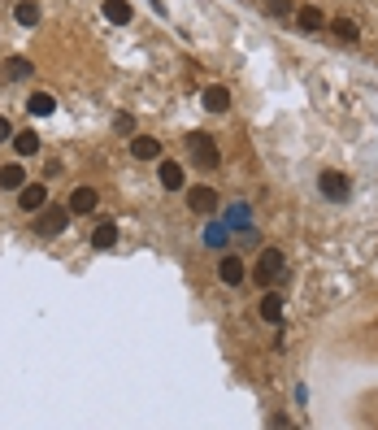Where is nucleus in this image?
Masks as SVG:
<instances>
[{
	"mask_svg": "<svg viewBox=\"0 0 378 430\" xmlns=\"http://www.w3.org/2000/svg\"><path fill=\"white\" fill-rule=\"evenodd\" d=\"M283 274H287V257L278 252V248H261V257H257V274H252V278H257L261 287H274Z\"/></svg>",
	"mask_w": 378,
	"mask_h": 430,
	"instance_id": "nucleus-1",
	"label": "nucleus"
},
{
	"mask_svg": "<svg viewBox=\"0 0 378 430\" xmlns=\"http://www.w3.org/2000/svg\"><path fill=\"white\" fill-rule=\"evenodd\" d=\"M65 226H70V209H65V205H44V209L35 213V235H40V239L61 235Z\"/></svg>",
	"mask_w": 378,
	"mask_h": 430,
	"instance_id": "nucleus-2",
	"label": "nucleus"
},
{
	"mask_svg": "<svg viewBox=\"0 0 378 430\" xmlns=\"http://www.w3.org/2000/svg\"><path fill=\"white\" fill-rule=\"evenodd\" d=\"M187 144H191V157H196V165H200V170H218L222 153H218V144H213V135L196 130V135H187Z\"/></svg>",
	"mask_w": 378,
	"mask_h": 430,
	"instance_id": "nucleus-3",
	"label": "nucleus"
},
{
	"mask_svg": "<svg viewBox=\"0 0 378 430\" xmlns=\"http://www.w3.org/2000/svg\"><path fill=\"white\" fill-rule=\"evenodd\" d=\"M318 191L326 196V200H348L352 183H348V174H339V170H322L318 174Z\"/></svg>",
	"mask_w": 378,
	"mask_h": 430,
	"instance_id": "nucleus-4",
	"label": "nucleus"
},
{
	"mask_svg": "<svg viewBox=\"0 0 378 430\" xmlns=\"http://www.w3.org/2000/svg\"><path fill=\"white\" fill-rule=\"evenodd\" d=\"M218 278H222L226 287H243V283H248V266H243V257L226 252V257L218 261Z\"/></svg>",
	"mask_w": 378,
	"mask_h": 430,
	"instance_id": "nucleus-5",
	"label": "nucleus"
},
{
	"mask_svg": "<svg viewBox=\"0 0 378 430\" xmlns=\"http://www.w3.org/2000/svg\"><path fill=\"white\" fill-rule=\"evenodd\" d=\"M157 183L166 187V191H187V174H183V165L161 157V161H157Z\"/></svg>",
	"mask_w": 378,
	"mask_h": 430,
	"instance_id": "nucleus-6",
	"label": "nucleus"
},
{
	"mask_svg": "<svg viewBox=\"0 0 378 430\" xmlns=\"http://www.w3.org/2000/svg\"><path fill=\"white\" fill-rule=\"evenodd\" d=\"M13 196H18V205H22L26 213H40V209L48 205V187H44V183H26V187H18Z\"/></svg>",
	"mask_w": 378,
	"mask_h": 430,
	"instance_id": "nucleus-7",
	"label": "nucleus"
},
{
	"mask_svg": "<svg viewBox=\"0 0 378 430\" xmlns=\"http://www.w3.org/2000/svg\"><path fill=\"white\" fill-rule=\"evenodd\" d=\"M187 209H196V213H218V191L213 187H187Z\"/></svg>",
	"mask_w": 378,
	"mask_h": 430,
	"instance_id": "nucleus-8",
	"label": "nucleus"
},
{
	"mask_svg": "<svg viewBox=\"0 0 378 430\" xmlns=\"http://www.w3.org/2000/svg\"><path fill=\"white\" fill-rule=\"evenodd\" d=\"M105 22H113V26H130V22H135L130 0H105Z\"/></svg>",
	"mask_w": 378,
	"mask_h": 430,
	"instance_id": "nucleus-9",
	"label": "nucleus"
},
{
	"mask_svg": "<svg viewBox=\"0 0 378 430\" xmlns=\"http://www.w3.org/2000/svg\"><path fill=\"white\" fill-rule=\"evenodd\" d=\"M200 105H205L209 113H226V109H231V92H226L222 83H213V87H205V96H200Z\"/></svg>",
	"mask_w": 378,
	"mask_h": 430,
	"instance_id": "nucleus-10",
	"label": "nucleus"
},
{
	"mask_svg": "<svg viewBox=\"0 0 378 430\" xmlns=\"http://www.w3.org/2000/svg\"><path fill=\"white\" fill-rule=\"evenodd\" d=\"M257 309H261V322H270V326L283 322V295H278V291H266Z\"/></svg>",
	"mask_w": 378,
	"mask_h": 430,
	"instance_id": "nucleus-11",
	"label": "nucleus"
},
{
	"mask_svg": "<svg viewBox=\"0 0 378 430\" xmlns=\"http://www.w3.org/2000/svg\"><path fill=\"white\" fill-rule=\"evenodd\" d=\"M65 205H70V213H92L96 205H101V196H96V187H74Z\"/></svg>",
	"mask_w": 378,
	"mask_h": 430,
	"instance_id": "nucleus-12",
	"label": "nucleus"
},
{
	"mask_svg": "<svg viewBox=\"0 0 378 430\" xmlns=\"http://www.w3.org/2000/svg\"><path fill=\"white\" fill-rule=\"evenodd\" d=\"M26 183H31V178H26V170H22L18 161L0 165V187H5V191H18V187H26Z\"/></svg>",
	"mask_w": 378,
	"mask_h": 430,
	"instance_id": "nucleus-13",
	"label": "nucleus"
},
{
	"mask_svg": "<svg viewBox=\"0 0 378 430\" xmlns=\"http://www.w3.org/2000/svg\"><path fill=\"white\" fill-rule=\"evenodd\" d=\"M130 153H135V161H161V139L139 135V139H130Z\"/></svg>",
	"mask_w": 378,
	"mask_h": 430,
	"instance_id": "nucleus-14",
	"label": "nucleus"
},
{
	"mask_svg": "<svg viewBox=\"0 0 378 430\" xmlns=\"http://www.w3.org/2000/svg\"><path fill=\"white\" fill-rule=\"evenodd\" d=\"M295 26H300L304 35H313V31H322V26H326V18H322V9L304 5V9H295Z\"/></svg>",
	"mask_w": 378,
	"mask_h": 430,
	"instance_id": "nucleus-15",
	"label": "nucleus"
},
{
	"mask_svg": "<svg viewBox=\"0 0 378 430\" xmlns=\"http://www.w3.org/2000/svg\"><path fill=\"white\" fill-rule=\"evenodd\" d=\"M113 243H118V222H101V226H96L92 230V248H96V252H105V248H113Z\"/></svg>",
	"mask_w": 378,
	"mask_h": 430,
	"instance_id": "nucleus-16",
	"label": "nucleus"
},
{
	"mask_svg": "<svg viewBox=\"0 0 378 430\" xmlns=\"http://www.w3.org/2000/svg\"><path fill=\"white\" fill-rule=\"evenodd\" d=\"M13 148H18V157H35L40 153V135L35 130H13Z\"/></svg>",
	"mask_w": 378,
	"mask_h": 430,
	"instance_id": "nucleus-17",
	"label": "nucleus"
},
{
	"mask_svg": "<svg viewBox=\"0 0 378 430\" xmlns=\"http://www.w3.org/2000/svg\"><path fill=\"white\" fill-rule=\"evenodd\" d=\"M26 109L35 113V118H48V113L57 109V101H53V96H48V92H31V101H26Z\"/></svg>",
	"mask_w": 378,
	"mask_h": 430,
	"instance_id": "nucleus-18",
	"label": "nucleus"
},
{
	"mask_svg": "<svg viewBox=\"0 0 378 430\" xmlns=\"http://www.w3.org/2000/svg\"><path fill=\"white\" fill-rule=\"evenodd\" d=\"M331 31H335L343 44H356V35H361V26H356L352 18H335V22H331Z\"/></svg>",
	"mask_w": 378,
	"mask_h": 430,
	"instance_id": "nucleus-19",
	"label": "nucleus"
},
{
	"mask_svg": "<svg viewBox=\"0 0 378 430\" xmlns=\"http://www.w3.org/2000/svg\"><path fill=\"white\" fill-rule=\"evenodd\" d=\"M13 18H18L22 26H35L40 22V5H35V0H22V5L13 9Z\"/></svg>",
	"mask_w": 378,
	"mask_h": 430,
	"instance_id": "nucleus-20",
	"label": "nucleus"
},
{
	"mask_svg": "<svg viewBox=\"0 0 378 430\" xmlns=\"http://www.w3.org/2000/svg\"><path fill=\"white\" fill-rule=\"evenodd\" d=\"M31 70H35V65H31L26 57H9V78L22 83V78H31Z\"/></svg>",
	"mask_w": 378,
	"mask_h": 430,
	"instance_id": "nucleus-21",
	"label": "nucleus"
},
{
	"mask_svg": "<svg viewBox=\"0 0 378 430\" xmlns=\"http://www.w3.org/2000/svg\"><path fill=\"white\" fill-rule=\"evenodd\" d=\"M266 9L274 13V18H287V13H291L295 5H291V0H266Z\"/></svg>",
	"mask_w": 378,
	"mask_h": 430,
	"instance_id": "nucleus-22",
	"label": "nucleus"
},
{
	"mask_svg": "<svg viewBox=\"0 0 378 430\" xmlns=\"http://www.w3.org/2000/svg\"><path fill=\"white\" fill-rule=\"evenodd\" d=\"M205 243H209V248H222V243H226V230H222V226H209V230H205Z\"/></svg>",
	"mask_w": 378,
	"mask_h": 430,
	"instance_id": "nucleus-23",
	"label": "nucleus"
},
{
	"mask_svg": "<svg viewBox=\"0 0 378 430\" xmlns=\"http://www.w3.org/2000/svg\"><path fill=\"white\" fill-rule=\"evenodd\" d=\"M113 126L126 135V130H135V118H130V113H118V118H113Z\"/></svg>",
	"mask_w": 378,
	"mask_h": 430,
	"instance_id": "nucleus-24",
	"label": "nucleus"
},
{
	"mask_svg": "<svg viewBox=\"0 0 378 430\" xmlns=\"http://www.w3.org/2000/svg\"><path fill=\"white\" fill-rule=\"evenodd\" d=\"M226 222H231V226H239V222H248V209H243V205H239V209H231V213H226Z\"/></svg>",
	"mask_w": 378,
	"mask_h": 430,
	"instance_id": "nucleus-25",
	"label": "nucleus"
},
{
	"mask_svg": "<svg viewBox=\"0 0 378 430\" xmlns=\"http://www.w3.org/2000/svg\"><path fill=\"white\" fill-rule=\"evenodd\" d=\"M5 139H13V126H9V118H0V144Z\"/></svg>",
	"mask_w": 378,
	"mask_h": 430,
	"instance_id": "nucleus-26",
	"label": "nucleus"
}]
</instances>
